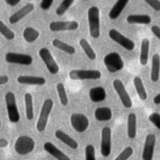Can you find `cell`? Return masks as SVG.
I'll list each match as a JSON object with an SVG mask.
<instances>
[{
  "label": "cell",
  "instance_id": "1",
  "mask_svg": "<svg viewBox=\"0 0 160 160\" xmlns=\"http://www.w3.org/2000/svg\"><path fill=\"white\" fill-rule=\"evenodd\" d=\"M88 20L91 36L97 39L100 36L99 9L95 6L90 7L88 10Z\"/></svg>",
  "mask_w": 160,
  "mask_h": 160
},
{
  "label": "cell",
  "instance_id": "2",
  "mask_svg": "<svg viewBox=\"0 0 160 160\" xmlns=\"http://www.w3.org/2000/svg\"><path fill=\"white\" fill-rule=\"evenodd\" d=\"M4 100L9 120L12 123L18 122L20 120V114L14 94L11 91L7 92L4 96Z\"/></svg>",
  "mask_w": 160,
  "mask_h": 160
},
{
  "label": "cell",
  "instance_id": "3",
  "mask_svg": "<svg viewBox=\"0 0 160 160\" xmlns=\"http://www.w3.org/2000/svg\"><path fill=\"white\" fill-rule=\"evenodd\" d=\"M53 104L54 102L51 99H46L44 100L36 124V128L38 131L42 132L46 128L49 117L53 108Z\"/></svg>",
  "mask_w": 160,
  "mask_h": 160
},
{
  "label": "cell",
  "instance_id": "4",
  "mask_svg": "<svg viewBox=\"0 0 160 160\" xmlns=\"http://www.w3.org/2000/svg\"><path fill=\"white\" fill-rule=\"evenodd\" d=\"M35 141L31 137L26 135L19 136L14 142V150L17 154L24 156L31 153L35 148Z\"/></svg>",
  "mask_w": 160,
  "mask_h": 160
},
{
  "label": "cell",
  "instance_id": "5",
  "mask_svg": "<svg viewBox=\"0 0 160 160\" xmlns=\"http://www.w3.org/2000/svg\"><path fill=\"white\" fill-rule=\"evenodd\" d=\"M103 61L107 70L111 73L118 72L124 67V61L116 52H112L106 55Z\"/></svg>",
  "mask_w": 160,
  "mask_h": 160
},
{
  "label": "cell",
  "instance_id": "6",
  "mask_svg": "<svg viewBox=\"0 0 160 160\" xmlns=\"http://www.w3.org/2000/svg\"><path fill=\"white\" fill-rule=\"evenodd\" d=\"M69 77L73 80H96L101 77V72L96 69H74L69 72Z\"/></svg>",
  "mask_w": 160,
  "mask_h": 160
},
{
  "label": "cell",
  "instance_id": "7",
  "mask_svg": "<svg viewBox=\"0 0 160 160\" xmlns=\"http://www.w3.org/2000/svg\"><path fill=\"white\" fill-rule=\"evenodd\" d=\"M39 55L51 74H56L59 72V66L48 48H42L40 49L39 51Z\"/></svg>",
  "mask_w": 160,
  "mask_h": 160
},
{
  "label": "cell",
  "instance_id": "8",
  "mask_svg": "<svg viewBox=\"0 0 160 160\" xmlns=\"http://www.w3.org/2000/svg\"><path fill=\"white\" fill-rule=\"evenodd\" d=\"M108 36L113 41L128 51H132L135 48V44L131 39L124 36L115 29H111L108 32Z\"/></svg>",
  "mask_w": 160,
  "mask_h": 160
},
{
  "label": "cell",
  "instance_id": "9",
  "mask_svg": "<svg viewBox=\"0 0 160 160\" xmlns=\"http://www.w3.org/2000/svg\"><path fill=\"white\" fill-rule=\"evenodd\" d=\"M112 85L124 107L130 108L132 105V102L123 82L120 79H116L113 81Z\"/></svg>",
  "mask_w": 160,
  "mask_h": 160
},
{
  "label": "cell",
  "instance_id": "10",
  "mask_svg": "<svg viewBox=\"0 0 160 160\" xmlns=\"http://www.w3.org/2000/svg\"><path fill=\"white\" fill-rule=\"evenodd\" d=\"M70 122L71 126L78 132H84L89 124L88 117L81 113L72 114L70 116Z\"/></svg>",
  "mask_w": 160,
  "mask_h": 160
},
{
  "label": "cell",
  "instance_id": "11",
  "mask_svg": "<svg viewBox=\"0 0 160 160\" xmlns=\"http://www.w3.org/2000/svg\"><path fill=\"white\" fill-rule=\"evenodd\" d=\"M111 152V130L105 126L101 131V154L103 157H108Z\"/></svg>",
  "mask_w": 160,
  "mask_h": 160
},
{
  "label": "cell",
  "instance_id": "12",
  "mask_svg": "<svg viewBox=\"0 0 160 160\" xmlns=\"http://www.w3.org/2000/svg\"><path fill=\"white\" fill-rule=\"evenodd\" d=\"M5 59L9 63L24 66L31 65L33 61L32 57L31 55L12 52H9L6 54Z\"/></svg>",
  "mask_w": 160,
  "mask_h": 160
},
{
  "label": "cell",
  "instance_id": "13",
  "mask_svg": "<svg viewBox=\"0 0 160 160\" xmlns=\"http://www.w3.org/2000/svg\"><path fill=\"white\" fill-rule=\"evenodd\" d=\"M156 136L153 134L147 135L142 152V160H152L156 144Z\"/></svg>",
  "mask_w": 160,
  "mask_h": 160
},
{
  "label": "cell",
  "instance_id": "14",
  "mask_svg": "<svg viewBox=\"0 0 160 160\" xmlns=\"http://www.w3.org/2000/svg\"><path fill=\"white\" fill-rule=\"evenodd\" d=\"M79 24L76 21H52L49 25V29L52 32L64 31H74L78 28Z\"/></svg>",
  "mask_w": 160,
  "mask_h": 160
},
{
  "label": "cell",
  "instance_id": "15",
  "mask_svg": "<svg viewBox=\"0 0 160 160\" xmlns=\"http://www.w3.org/2000/svg\"><path fill=\"white\" fill-rule=\"evenodd\" d=\"M44 149L57 160H71V158L50 141L43 144Z\"/></svg>",
  "mask_w": 160,
  "mask_h": 160
},
{
  "label": "cell",
  "instance_id": "16",
  "mask_svg": "<svg viewBox=\"0 0 160 160\" xmlns=\"http://www.w3.org/2000/svg\"><path fill=\"white\" fill-rule=\"evenodd\" d=\"M34 9V5L32 3L29 2L19 9L18 11L12 14L9 18V22L13 24L18 22L21 19L29 14Z\"/></svg>",
  "mask_w": 160,
  "mask_h": 160
},
{
  "label": "cell",
  "instance_id": "17",
  "mask_svg": "<svg viewBox=\"0 0 160 160\" xmlns=\"http://www.w3.org/2000/svg\"><path fill=\"white\" fill-rule=\"evenodd\" d=\"M17 81L22 84L38 86H42L46 82V80L43 77L29 75L19 76L17 78Z\"/></svg>",
  "mask_w": 160,
  "mask_h": 160
},
{
  "label": "cell",
  "instance_id": "18",
  "mask_svg": "<svg viewBox=\"0 0 160 160\" xmlns=\"http://www.w3.org/2000/svg\"><path fill=\"white\" fill-rule=\"evenodd\" d=\"M160 76V56L158 53H155L152 57L151 70V80L154 82H156L159 79Z\"/></svg>",
  "mask_w": 160,
  "mask_h": 160
},
{
  "label": "cell",
  "instance_id": "19",
  "mask_svg": "<svg viewBox=\"0 0 160 160\" xmlns=\"http://www.w3.org/2000/svg\"><path fill=\"white\" fill-rule=\"evenodd\" d=\"M54 135L57 139L62 142L71 149L75 150L78 148V142L65 132L59 129L56 130L54 132Z\"/></svg>",
  "mask_w": 160,
  "mask_h": 160
},
{
  "label": "cell",
  "instance_id": "20",
  "mask_svg": "<svg viewBox=\"0 0 160 160\" xmlns=\"http://www.w3.org/2000/svg\"><path fill=\"white\" fill-rule=\"evenodd\" d=\"M129 1V0H117L109 12V18L112 20L118 19Z\"/></svg>",
  "mask_w": 160,
  "mask_h": 160
},
{
  "label": "cell",
  "instance_id": "21",
  "mask_svg": "<svg viewBox=\"0 0 160 160\" xmlns=\"http://www.w3.org/2000/svg\"><path fill=\"white\" fill-rule=\"evenodd\" d=\"M89 96L91 101L94 102H99L105 100L106 98V92L105 89L102 86L94 87L90 89L89 91Z\"/></svg>",
  "mask_w": 160,
  "mask_h": 160
},
{
  "label": "cell",
  "instance_id": "22",
  "mask_svg": "<svg viewBox=\"0 0 160 160\" xmlns=\"http://www.w3.org/2000/svg\"><path fill=\"white\" fill-rule=\"evenodd\" d=\"M149 46V40L146 38L142 39L141 41V50L139 54V62L142 66L146 65L148 62Z\"/></svg>",
  "mask_w": 160,
  "mask_h": 160
},
{
  "label": "cell",
  "instance_id": "23",
  "mask_svg": "<svg viewBox=\"0 0 160 160\" xmlns=\"http://www.w3.org/2000/svg\"><path fill=\"white\" fill-rule=\"evenodd\" d=\"M126 21L131 24H149L151 18L148 14H130L126 18Z\"/></svg>",
  "mask_w": 160,
  "mask_h": 160
},
{
  "label": "cell",
  "instance_id": "24",
  "mask_svg": "<svg viewBox=\"0 0 160 160\" xmlns=\"http://www.w3.org/2000/svg\"><path fill=\"white\" fill-rule=\"evenodd\" d=\"M112 112L108 107H101L94 111V118L98 121H108L112 118Z\"/></svg>",
  "mask_w": 160,
  "mask_h": 160
},
{
  "label": "cell",
  "instance_id": "25",
  "mask_svg": "<svg viewBox=\"0 0 160 160\" xmlns=\"http://www.w3.org/2000/svg\"><path fill=\"white\" fill-rule=\"evenodd\" d=\"M127 132L130 139H134L136 136V115L133 112L129 113L128 116Z\"/></svg>",
  "mask_w": 160,
  "mask_h": 160
},
{
  "label": "cell",
  "instance_id": "26",
  "mask_svg": "<svg viewBox=\"0 0 160 160\" xmlns=\"http://www.w3.org/2000/svg\"><path fill=\"white\" fill-rule=\"evenodd\" d=\"M24 104L26 116L28 120H32L34 118V107L32 96L31 93L26 92L24 94Z\"/></svg>",
  "mask_w": 160,
  "mask_h": 160
},
{
  "label": "cell",
  "instance_id": "27",
  "mask_svg": "<svg viewBox=\"0 0 160 160\" xmlns=\"http://www.w3.org/2000/svg\"><path fill=\"white\" fill-rule=\"evenodd\" d=\"M133 83L139 99L142 101L146 100L148 94L141 78L138 76H135L133 79Z\"/></svg>",
  "mask_w": 160,
  "mask_h": 160
},
{
  "label": "cell",
  "instance_id": "28",
  "mask_svg": "<svg viewBox=\"0 0 160 160\" xmlns=\"http://www.w3.org/2000/svg\"><path fill=\"white\" fill-rule=\"evenodd\" d=\"M52 44L54 47L69 54H73L76 52V49L72 46L69 45L61 41L60 39H53L52 41Z\"/></svg>",
  "mask_w": 160,
  "mask_h": 160
},
{
  "label": "cell",
  "instance_id": "29",
  "mask_svg": "<svg viewBox=\"0 0 160 160\" xmlns=\"http://www.w3.org/2000/svg\"><path fill=\"white\" fill-rule=\"evenodd\" d=\"M22 36L26 41L32 43L38 39L39 36V32L32 27H27L24 29Z\"/></svg>",
  "mask_w": 160,
  "mask_h": 160
},
{
  "label": "cell",
  "instance_id": "30",
  "mask_svg": "<svg viewBox=\"0 0 160 160\" xmlns=\"http://www.w3.org/2000/svg\"><path fill=\"white\" fill-rule=\"evenodd\" d=\"M79 45L81 47L82 49L86 54V56L90 60H94L96 58V54L94 52L91 46L88 41L84 38H81L79 40Z\"/></svg>",
  "mask_w": 160,
  "mask_h": 160
},
{
  "label": "cell",
  "instance_id": "31",
  "mask_svg": "<svg viewBox=\"0 0 160 160\" xmlns=\"http://www.w3.org/2000/svg\"><path fill=\"white\" fill-rule=\"evenodd\" d=\"M56 90L61 105L63 106H67L68 104V98L64 84L61 82H59L56 86Z\"/></svg>",
  "mask_w": 160,
  "mask_h": 160
},
{
  "label": "cell",
  "instance_id": "32",
  "mask_svg": "<svg viewBox=\"0 0 160 160\" xmlns=\"http://www.w3.org/2000/svg\"><path fill=\"white\" fill-rule=\"evenodd\" d=\"M74 1V0H62L56 9V14L59 16L63 15L72 6Z\"/></svg>",
  "mask_w": 160,
  "mask_h": 160
},
{
  "label": "cell",
  "instance_id": "33",
  "mask_svg": "<svg viewBox=\"0 0 160 160\" xmlns=\"http://www.w3.org/2000/svg\"><path fill=\"white\" fill-rule=\"evenodd\" d=\"M0 33L8 40H12L15 38V34L0 19Z\"/></svg>",
  "mask_w": 160,
  "mask_h": 160
},
{
  "label": "cell",
  "instance_id": "34",
  "mask_svg": "<svg viewBox=\"0 0 160 160\" xmlns=\"http://www.w3.org/2000/svg\"><path fill=\"white\" fill-rule=\"evenodd\" d=\"M85 160H96L95 148L92 144H88L84 149Z\"/></svg>",
  "mask_w": 160,
  "mask_h": 160
},
{
  "label": "cell",
  "instance_id": "35",
  "mask_svg": "<svg viewBox=\"0 0 160 160\" xmlns=\"http://www.w3.org/2000/svg\"><path fill=\"white\" fill-rule=\"evenodd\" d=\"M133 149L131 146L126 147L114 160H128L133 154Z\"/></svg>",
  "mask_w": 160,
  "mask_h": 160
},
{
  "label": "cell",
  "instance_id": "36",
  "mask_svg": "<svg viewBox=\"0 0 160 160\" xmlns=\"http://www.w3.org/2000/svg\"><path fill=\"white\" fill-rule=\"evenodd\" d=\"M149 120L160 131V114L158 112H152L149 117Z\"/></svg>",
  "mask_w": 160,
  "mask_h": 160
},
{
  "label": "cell",
  "instance_id": "37",
  "mask_svg": "<svg viewBox=\"0 0 160 160\" xmlns=\"http://www.w3.org/2000/svg\"><path fill=\"white\" fill-rule=\"evenodd\" d=\"M148 5H149L154 10L156 11H160V1L159 0H144Z\"/></svg>",
  "mask_w": 160,
  "mask_h": 160
},
{
  "label": "cell",
  "instance_id": "38",
  "mask_svg": "<svg viewBox=\"0 0 160 160\" xmlns=\"http://www.w3.org/2000/svg\"><path fill=\"white\" fill-rule=\"evenodd\" d=\"M54 0H41L40 2V8L44 11H46L50 8L53 3Z\"/></svg>",
  "mask_w": 160,
  "mask_h": 160
},
{
  "label": "cell",
  "instance_id": "39",
  "mask_svg": "<svg viewBox=\"0 0 160 160\" xmlns=\"http://www.w3.org/2000/svg\"><path fill=\"white\" fill-rule=\"evenodd\" d=\"M151 31L152 34L160 40V27L157 25H153L151 27Z\"/></svg>",
  "mask_w": 160,
  "mask_h": 160
},
{
  "label": "cell",
  "instance_id": "40",
  "mask_svg": "<svg viewBox=\"0 0 160 160\" xmlns=\"http://www.w3.org/2000/svg\"><path fill=\"white\" fill-rule=\"evenodd\" d=\"M21 0H4L6 3L11 6H15L19 2H20Z\"/></svg>",
  "mask_w": 160,
  "mask_h": 160
},
{
  "label": "cell",
  "instance_id": "41",
  "mask_svg": "<svg viewBox=\"0 0 160 160\" xmlns=\"http://www.w3.org/2000/svg\"><path fill=\"white\" fill-rule=\"evenodd\" d=\"M9 81V78L6 75L0 76V86L6 84Z\"/></svg>",
  "mask_w": 160,
  "mask_h": 160
},
{
  "label": "cell",
  "instance_id": "42",
  "mask_svg": "<svg viewBox=\"0 0 160 160\" xmlns=\"http://www.w3.org/2000/svg\"><path fill=\"white\" fill-rule=\"evenodd\" d=\"M8 146V141L5 138H0V148H4Z\"/></svg>",
  "mask_w": 160,
  "mask_h": 160
},
{
  "label": "cell",
  "instance_id": "43",
  "mask_svg": "<svg viewBox=\"0 0 160 160\" xmlns=\"http://www.w3.org/2000/svg\"><path fill=\"white\" fill-rule=\"evenodd\" d=\"M153 102L156 104H160V93L157 94L154 98H153Z\"/></svg>",
  "mask_w": 160,
  "mask_h": 160
},
{
  "label": "cell",
  "instance_id": "44",
  "mask_svg": "<svg viewBox=\"0 0 160 160\" xmlns=\"http://www.w3.org/2000/svg\"><path fill=\"white\" fill-rule=\"evenodd\" d=\"M1 127V119H0V128Z\"/></svg>",
  "mask_w": 160,
  "mask_h": 160
},
{
  "label": "cell",
  "instance_id": "45",
  "mask_svg": "<svg viewBox=\"0 0 160 160\" xmlns=\"http://www.w3.org/2000/svg\"><path fill=\"white\" fill-rule=\"evenodd\" d=\"M84 1H88V0H84Z\"/></svg>",
  "mask_w": 160,
  "mask_h": 160
}]
</instances>
